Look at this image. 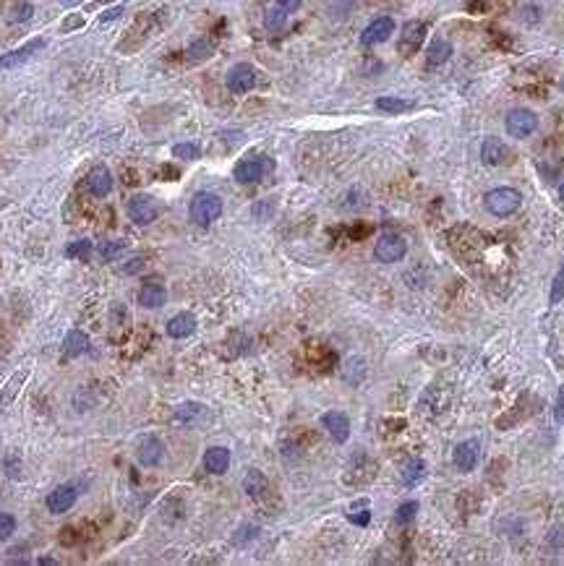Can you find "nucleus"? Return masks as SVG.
<instances>
[{
	"label": "nucleus",
	"instance_id": "nucleus-1",
	"mask_svg": "<svg viewBox=\"0 0 564 566\" xmlns=\"http://www.w3.org/2000/svg\"><path fill=\"white\" fill-rule=\"evenodd\" d=\"M223 214V199L217 193H209V191H201L191 199V206H188V217L191 222L199 224V227H207L214 219H220Z\"/></svg>",
	"mask_w": 564,
	"mask_h": 566
},
{
	"label": "nucleus",
	"instance_id": "nucleus-2",
	"mask_svg": "<svg viewBox=\"0 0 564 566\" xmlns=\"http://www.w3.org/2000/svg\"><path fill=\"white\" fill-rule=\"evenodd\" d=\"M523 204V196L520 191L509 188V186H502V188H494L486 193V209L494 214V217H509L515 214Z\"/></svg>",
	"mask_w": 564,
	"mask_h": 566
},
{
	"label": "nucleus",
	"instance_id": "nucleus-3",
	"mask_svg": "<svg viewBox=\"0 0 564 566\" xmlns=\"http://www.w3.org/2000/svg\"><path fill=\"white\" fill-rule=\"evenodd\" d=\"M505 126L512 139H528L538 128V115L533 110H525V107H515V110L507 113Z\"/></svg>",
	"mask_w": 564,
	"mask_h": 566
},
{
	"label": "nucleus",
	"instance_id": "nucleus-4",
	"mask_svg": "<svg viewBox=\"0 0 564 566\" xmlns=\"http://www.w3.org/2000/svg\"><path fill=\"white\" fill-rule=\"evenodd\" d=\"M270 170H272V159H267V157H248V159H241V162L235 165L233 177L241 186H251V183H258Z\"/></svg>",
	"mask_w": 564,
	"mask_h": 566
},
{
	"label": "nucleus",
	"instance_id": "nucleus-5",
	"mask_svg": "<svg viewBox=\"0 0 564 566\" xmlns=\"http://www.w3.org/2000/svg\"><path fill=\"white\" fill-rule=\"evenodd\" d=\"M405 253H408V243H405V237L397 235V233L379 235V240H376V246H374V256L382 261V264H395V261H400Z\"/></svg>",
	"mask_w": 564,
	"mask_h": 566
},
{
	"label": "nucleus",
	"instance_id": "nucleus-6",
	"mask_svg": "<svg viewBox=\"0 0 564 566\" xmlns=\"http://www.w3.org/2000/svg\"><path fill=\"white\" fill-rule=\"evenodd\" d=\"M129 217L136 224L147 227V224H152L160 217V204H157V199L147 196V193H136V196L129 199Z\"/></svg>",
	"mask_w": 564,
	"mask_h": 566
},
{
	"label": "nucleus",
	"instance_id": "nucleus-7",
	"mask_svg": "<svg viewBox=\"0 0 564 566\" xmlns=\"http://www.w3.org/2000/svg\"><path fill=\"white\" fill-rule=\"evenodd\" d=\"M392 32H395V19L392 16H379L361 32V45L364 48L382 45V42H387L389 37H392Z\"/></svg>",
	"mask_w": 564,
	"mask_h": 566
},
{
	"label": "nucleus",
	"instance_id": "nucleus-8",
	"mask_svg": "<svg viewBox=\"0 0 564 566\" xmlns=\"http://www.w3.org/2000/svg\"><path fill=\"white\" fill-rule=\"evenodd\" d=\"M256 86V68L248 63H238L227 71V89L233 95H246Z\"/></svg>",
	"mask_w": 564,
	"mask_h": 566
},
{
	"label": "nucleus",
	"instance_id": "nucleus-9",
	"mask_svg": "<svg viewBox=\"0 0 564 566\" xmlns=\"http://www.w3.org/2000/svg\"><path fill=\"white\" fill-rule=\"evenodd\" d=\"M478 460H481V447H478V441H462V444H458L455 447V451H452V462H455V467L462 472H470L476 465H478Z\"/></svg>",
	"mask_w": 564,
	"mask_h": 566
},
{
	"label": "nucleus",
	"instance_id": "nucleus-10",
	"mask_svg": "<svg viewBox=\"0 0 564 566\" xmlns=\"http://www.w3.org/2000/svg\"><path fill=\"white\" fill-rule=\"evenodd\" d=\"M164 457V444L157 436H141L139 451H136V460L144 467H157Z\"/></svg>",
	"mask_w": 564,
	"mask_h": 566
},
{
	"label": "nucleus",
	"instance_id": "nucleus-11",
	"mask_svg": "<svg viewBox=\"0 0 564 566\" xmlns=\"http://www.w3.org/2000/svg\"><path fill=\"white\" fill-rule=\"evenodd\" d=\"M426 39V24L423 21H408L402 26V35H400V52L402 55H413L415 50L421 48V42Z\"/></svg>",
	"mask_w": 564,
	"mask_h": 566
},
{
	"label": "nucleus",
	"instance_id": "nucleus-12",
	"mask_svg": "<svg viewBox=\"0 0 564 566\" xmlns=\"http://www.w3.org/2000/svg\"><path fill=\"white\" fill-rule=\"evenodd\" d=\"M321 425L327 428V433L335 438L337 444H345V441L350 438V420H348L345 413H337V410H335V413H324L321 415Z\"/></svg>",
	"mask_w": 564,
	"mask_h": 566
},
{
	"label": "nucleus",
	"instance_id": "nucleus-13",
	"mask_svg": "<svg viewBox=\"0 0 564 566\" xmlns=\"http://www.w3.org/2000/svg\"><path fill=\"white\" fill-rule=\"evenodd\" d=\"M42 48H45V39H42V37H37V39H29V42H26V45H21L19 50H13V52H6V55L0 58V68H16V66L26 63V60L32 58L35 52H39Z\"/></svg>",
	"mask_w": 564,
	"mask_h": 566
},
{
	"label": "nucleus",
	"instance_id": "nucleus-14",
	"mask_svg": "<svg viewBox=\"0 0 564 566\" xmlns=\"http://www.w3.org/2000/svg\"><path fill=\"white\" fill-rule=\"evenodd\" d=\"M76 498H79V491L73 485H58L53 494L47 496V509L53 514H63L76 504Z\"/></svg>",
	"mask_w": 564,
	"mask_h": 566
},
{
	"label": "nucleus",
	"instance_id": "nucleus-15",
	"mask_svg": "<svg viewBox=\"0 0 564 566\" xmlns=\"http://www.w3.org/2000/svg\"><path fill=\"white\" fill-rule=\"evenodd\" d=\"M26 378H29V371L26 368H21V371H16L6 384H3V389H0V415L6 413L8 407H11L13 402H16V397H19V391H21V387L26 384Z\"/></svg>",
	"mask_w": 564,
	"mask_h": 566
},
{
	"label": "nucleus",
	"instance_id": "nucleus-16",
	"mask_svg": "<svg viewBox=\"0 0 564 566\" xmlns=\"http://www.w3.org/2000/svg\"><path fill=\"white\" fill-rule=\"evenodd\" d=\"M507 146L502 139H496V136H489V139H483L481 144V162L489 167H499L507 162Z\"/></svg>",
	"mask_w": 564,
	"mask_h": 566
},
{
	"label": "nucleus",
	"instance_id": "nucleus-17",
	"mask_svg": "<svg viewBox=\"0 0 564 566\" xmlns=\"http://www.w3.org/2000/svg\"><path fill=\"white\" fill-rule=\"evenodd\" d=\"M86 188H89V193L97 196V199H105L107 193L113 191V175H110V170H107L105 165L94 167L92 173L86 175Z\"/></svg>",
	"mask_w": 564,
	"mask_h": 566
},
{
	"label": "nucleus",
	"instance_id": "nucleus-18",
	"mask_svg": "<svg viewBox=\"0 0 564 566\" xmlns=\"http://www.w3.org/2000/svg\"><path fill=\"white\" fill-rule=\"evenodd\" d=\"M176 423L180 425H188V428H194V425L204 423V418H207V407L201 404V402H183V404H178L176 407Z\"/></svg>",
	"mask_w": 564,
	"mask_h": 566
},
{
	"label": "nucleus",
	"instance_id": "nucleus-19",
	"mask_svg": "<svg viewBox=\"0 0 564 566\" xmlns=\"http://www.w3.org/2000/svg\"><path fill=\"white\" fill-rule=\"evenodd\" d=\"M196 331V316L194 313H176L173 319L167 321V334L173 337V340H186V337H191Z\"/></svg>",
	"mask_w": 564,
	"mask_h": 566
},
{
	"label": "nucleus",
	"instance_id": "nucleus-20",
	"mask_svg": "<svg viewBox=\"0 0 564 566\" xmlns=\"http://www.w3.org/2000/svg\"><path fill=\"white\" fill-rule=\"evenodd\" d=\"M204 467L212 472V475H223L230 467V449L225 447H209L204 451Z\"/></svg>",
	"mask_w": 564,
	"mask_h": 566
},
{
	"label": "nucleus",
	"instance_id": "nucleus-21",
	"mask_svg": "<svg viewBox=\"0 0 564 566\" xmlns=\"http://www.w3.org/2000/svg\"><path fill=\"white\" fill-rule=\"evenodd\" d=\"M139 303L144 308H162L167 303V290L160 282H147L139 290Z\"/></svg>",
	"mask_w": 564,
	"mask_h": 566
},
{
	"label": "nucleus",
	"instance_id": "nucleus-22",
	"mask_svg": "<svg viewBox=\"0 0 564 566\" xmlns=\"http://www.w3.org/2000/svg\"><path fill=\"white\" fill-rule=\"evenodd\" d=\"M243 491H246L251 498H261V496H267V491H270V480L264 478L261 470H248L246 478H243Z\"/></svg>",
	"mask_w": 564,
	"mask_h": 566
},
{
	"label": "nucleus",
	"instance_id": "nucleus-23",
	"mask_svg": "<svg viewBox=\"0 0 564 566\" xmlns=\"http://www.w3.org/2000/svg\"><path fill=\"white\" fill-rule=\"evenodd\" d=\"M449 58H452V45H449L446 39H434V42L429 45V50H426V63H429L431 68L444 66Z\"/></svg>",
	"mask_w": 564,
	"mask_h": 566
},
{
	"label": "nucleus",
	"instance_id": "nucleus-24",
	"mask_svg": "<svg viewBox=\"0 0 564 566\" xmlns=\"http://www.w3.org/2000/svg\"><path fill=\"white\" fill-rule=\"evenodd\" d=\"M86 350H89V337H86V331L70 329L68 337H66V355H68V358H79V355H84Z\"/></svg>",
	"mask_w": 564,
	"mask_h": 566
},
{
	"label": "nucleus",
	"instance_id": "nucleus-25",
	"mask_svg": "<svg viewBox=\"0 0 564 566\" xmlns=\"http://www.w3.org/2000/svg\"><path fill=\"white\" fill-rule=\"evenodd\" d=\"M376 107L382 113H408V110H413V102L411 99H400V97H379Z\"/></svg>",
	"mask_w": 564,
	"mask_h": 566
},
{
	"label": "nucleus",
	"instance_id": "nucleus-26",
	"mask_svg": "<svg viewBox=\"0 0 564 566\" xmlns=\"http://www.w3.org/2000/svg\"><path fill=\"white\" fill-rule=\"evenodd\" d=\"M214 52V45H212L209 39H196L191 48L186 50V58L191 60V63H199V60H207Z\"/></svg>",
	"mask_w": 564,
	"mask_h": 566
},
{
	"label": "nucleus",
	"instance_id": "nucleus-27",
	"mask_svg": "<svg viewBox=\"0 0 564 566\" xmlns=\"http://www.w3.org/2000/svg\"><path fill=\"white\" fill-rule=\"evenodd\" d=\"M423 472H426V462H423V460H413V462H408V467L402 470L400 480H402V485H415L423 478Z\"/></svg>",
	"mask_w": 564,
	"mask_h": 566
},
{
	"label": "nucleus",
	"instance_id": "nucleus-28",
	"mask_svg": "<svg viewBox=\"0 0 564 566\" xmlns=\"http://www.w3.org/2000/svg\"><path fill=\"white\" fill-rule=\"evenodd\" d=\"M126 243L123 240H105V243H100L97 246V251H100V256L105 261H115L120 259V253H126Z\"/></svg>",
	"mask_w": 564,
	"mask_h": 566
},
{
	"label": "nucleus",
	"instance_id": "nucleus-29",
	"mask_svg": "<svg viewBox=\"0 0 564 566\" xmlns=\"http://www.w3.org/2000/svg\"><path fill=\"white\" fill-rule=\"evenodd\" d=\"M285 21H288V13L282 11L280 6H272L270 11H267V16H264V26H267L270 32H280L282 26H285Z\"/></svg>",
	"mask_w": 564,
	"mask_h": 566
},
{
	"label": "nucleus",
	"instance_id": "nucleus-30",
	"mask_svg": "<svg viewBox=\"0 0 564 566\" xmlns=\"http://www.w3.org/2000/svg\"><path fill=\"white\" fill-rule=\"evenodd\" d=\"M562 297H564V264L559 266V271L554 274L552 293H549V303L556 306V303H562Z\"/></svg>",
	"mask_w": 564,
	"mask_h": 566
},
{
	"label": "nucleus",
	"instance_id": "nucleus-31",
	"mask_svg": "<svg viewBox=\"0 0 564 566\" xmlns=\"http://www.w3.org/2000/svg\"><path fill=\"white\" fill-rule=\"evenodd\" d=\"M415 514H418V504H415V501H405V504L397 507L395 522H397V525H411L413 519H415Z\"/></svg>",
	"mask_w": 564,
	"mask_h": 566
},
{
	"label": "nucleus",
	"instance_id": "nucleus-32",
	"mask_svg": "<svg viewBox=\"0 0 564 566\" xmlns=\"http://www.w3.org/2000/svg\"><path fill=\"white\" fill-rule=\"evenodd\" d=\"M173 154H176L178 159H199L201 157V149H199V144H191V142H186V144H176L173 146Z\"/></svg>",
	"mask_w": 564,
	"mask_h": 566
},
{
	"label": "nucleus",
	"instance_id": "nucleus-33",
	"mask_svg": "<svg viewBox=\"0 0 564 566\" xmlns=\"http://www.w3.org/2000/svg\"><path fill=\"white\" fill-rule=\"evenodd\" d=\"M92 251H94L92 240H76V243H70V246L66 248V256H68V259H86Z\"/></svg>",
	"mask_w": 564,
	"mask_h": 566
},
{
	"label": "nucleus",
	"instance_id": "nucleus-34",
	"mask_svg": "<svg viewBox=\"0 0 564 566\" xmlns=\"http://www.w3.org/2000/svg\"><path fill=\"white\" fill-rule=\"evenodd\" d=\"M32 13H35V6H32V3H19V6L11 11V21L13 24L29 21V19H32Z\"/></svg>",
	"mask_w": 564,
	"mask_h": 566
},
{
	"label": "nucleus",
	"instance_id": "nucleus-35",
	"mask_svg": "<svg viewBox=\"0 0 564 566\" xmlns=\"http://www.w3.org/2000/svg\"><path fill=\"white\" fill-rule=\"evenodd\" d=\"M13 532H16V517L0 511V540H8Z\"/></svg>",
	"mask_w": 564,
	"mask_h": 566
},
{
	"label": "nucleus",
	"instance_id": "nucleus-36",
	"mask_svg": "<svg viewBox=\"0 0 564 566\" xmlns=\"http://www.w3.org/2000/svg\"><path fill=\"white\" fill-rule=\"evenodd\" d=\"M84 24H86V21H84L82 13H70V16H66V19H63V24H60V32H63V35H68V32H76V29H82Z\"/></svg>",
	"mask_w": 564,
	"mask_h": 566
},
{
	"label": "nucleus",
	"instance_id": "nucleus-37",
	"mask_svg": "<svg viewBox=\"0 0 564 566\" xmlns=\"http://www.w3.org/2000/svg\"><path fill=\"white\" fill-rule=\"evenodd\" d=\"M126 13V8L123 6H113V8H107L105 13H100V24H110V21H118L120 16Z\"/></svg>",
	"mask_w": 564,
	"mask_h": 566
},
{
	"label": "nucleus",
	"instance_id": "nucleus-38",
	"mask_svg": "<svg viewBox=\"0 0 564 566\" xmlns=\"http://www.w3.org/2000/svg\"><path fill=\"white\" fill-rule=\"evenodd\" d=\"M241 535H235L233 540H235V545H243V543L246 540H251V538H256V527H254V525H243V527H241Z\"/></svg>",
	"mask_w": 564,
	"mask_h": 566
},
{
	"label": "nucleus",
	"instance_id": "nucleus-39",
	"mask_svg": "<svg viewBox=\"0 0 564 566\" xmlns=\"http://www.w3.org/2000/svg\"><path fill=\"white\" fill-rule=\"evenodd\" d=\"M554 420L559 425H564V387L556 394V404H554Z\"/></svg>",
	"mask_w": 564,
	"mask_h": 566
},
{
	"label": "nucleus",
	"instance_id": "nucleus-40",
	"mask_svg": "<svg viewBox=\"0 0 564 566\" xmlns=\"http://www.w3.org/2000/svg\"><path fill=\"white\" fill-rule=\"evenodd\" d=\"M348 519H350L352 525H358V527H366V525L371 522V511H358V514H355V511H350V514H348Z\"/></svg>",
	"mask_w": 564,
	"mask_h": 566
},
{
	"label": "nucleus",
	"instance_id": "nucleus-41",
	"mask_svg": "<svg viewBox=\"0 0 564 566\" xmlns=\"http://www.w3.org/2000/svg\"><path fill=\"white\" fill-rule=\"evenodd\" d=\"M301 3H303V0H274V6H280V8L288 13V16L298 11V8H301Z\"/></svg>",
	"mask_w": 564,
	"mask_h": 566
},
{
	"label": "nucleus",
	"instance_id": "nucleus-42",
	"mask_svg": "<svg viewBox=\"0 0 564 566\" xmlns=\"http://www.w3.org/2000/svg\"><path fill=\"white\" fill-rule=\"evenodd\" d=\"M141 269H144V259H131L129 264L120 266V274H136Z\"/></svg>",
	"mask_w": 564,
	"mask_h": 566
},
{
	"label": "nucleus",
	"instance_id": "nucleus-43",
	"mask_svg": "<svg viewBox=\"0 0 564 566\" xmlns=\"http://www.w3.org/2000/svg\"><path fill=\"white\" fill-rule=\"evenodd\" d=\"M107 3H113V0H94L92 8H97V6H107Z\"/></svg>",
	"mask_w": 564,
	"mask_h": 566
},
{
	"label": "nucleus",
	"instance_id": "nucleus-44",
	"mask_svg": "<svg viewBox=\"0 0 564 566\" xmlns=\"http://www.w3.org/2000/svg\"><path fill=\"white\" fill-rule=\"evenodd\" d=\"M60 3H63V6H76L79 0H60Z\"/></svg>",
	"mask_w": 564,
	"mask_h": 566
},
{
	"label": "nucleus",
	"instance_id": "nucleus-45",
	"mask_svg": "<svg viewBox=\"0 0 564 566\" xmlns=\"http://www.w3.org/2000/svg\"><path fill=\"white\" fill-rule=\"evenodd\" d=\"M559 196H562V199H564V183H562V186H559Z\"/></svg>",
	"mask_w": 564,
	"mask_h": 566
}]
</instances>
